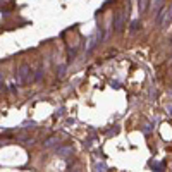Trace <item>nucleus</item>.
Returning <instances> with one entry per match:
<instances>
[{"instance_id": "1", "label": "nucleus", "mask_w": 172, "mask_h": 172, "mask_svg": "<svg viewBox=\"0 0 172 172\" xmlns=\"http://www.w3.org/2000/svg\"><path fill=\"white\" fill-rule=\"evenodd\" d=\"M29 79H33L31 78V69H29L28 64H23V66L16 71V81H17V84H24V83L29 81Z\"/></svg>"}, {"instance_id": "6", "label": "nucleus", "mask_w": 172, "mask_h": 172, "mask_svg": "<svg viewBox=\"0 0 172 172\" xmlns=\"http://www.w3.org/2000/svg\"><path fill=\"white\" fill-rule=\"evenodd\" d=\"M139 26H141V23H139L138 19H134L131 23V26H129V31H131V33H136V31L139 29Z\"/></svg>"}, {"instance_id": "7", "label": "nucleus", "mask_w": 172, "mask_h": 172, "mask_svg": "<svg viewBox=\"0 0 172 172\" xmlns=\"http://www.w3.org/2000/svg\"><path fill=\"white\" fill-rule=\"evenodd\" d=\"M152 4V2H146V0H141V2H138V9L139 12H145L146 9H148V5Z\"/></svg>"}, {"instance_id": "11", "label": "nucleus", "mask_w": 172, "mask_h": 172, "mask_svg": "<svg viewBox=\"0 0 172 172\" xmlns=\"http://www.w3.org/2000/svg\"><path fill=\"white\" fill-rule=\"evenodd\" d=\"M150 131H152V126H150V124H146V126H145V129H143V133H145V134H148Z\"/></svg>"}, {"instance_id": "10", "label": "nucleus", "mask_w": 172, "mask_h": 172, "mask_svg": "<svg viewBox=\"0 0 172 172\" xmlns=\"http://www.w3.org/2000/svg\"><path fill=\"white\" fill-rule=\"evenodd\" d=\"M76 55V48H69V60H72Z\"/></svg>"}, {"instance_id": "4", "label": "nucleus", "mask_w": 172, "mask_h": 172, "mask_svg": "<svg viewBox=\"0 0 172 172\" xmlns=\"http://www.w3.org/2000/svg\"><path fill=\"white\" fill-rule=\"evenodd\" d=\"M72 146H57V155H59V157H67V155H71L72 153Z\"/></svg>"}, {"instance_id": "5", "label": "nucleus", "mask_w": 172, "mask_h": 172, "mask_svg": "<svg viewBox=\"0 0 172 172\" xmlns=\"http://www.w3.org/2000/svg\"><path fill=\"white\" fill-rule=\"evenodd\" d=\"M59 141H60L59 136H52V138H48L45 143H43V145H45V148H52V146H57V145H59Z\"/></svg>"}, {"instance_id": "9", "label": "nucleus", "mask_w": 172, "mask_h": 172, "mask_svg": "<svg viewBox=\"0 0 172 172\" xmlns=\"http://www.w3.org/2000/svg\"><path fill=\"white\" fill-rule=\"evenodd\" d=\"M57 71H59V72H57V74H59V78H62L64 72H66V66H59V69H57Z\"/></svg>"}, {"instance_id": "2", "label": "nucleus", "mask_w": 172, "mask_h": 172, "mask_svg": "<svg viewBox=\"0 0 172 172\" xmlns=\"http://www.w3.org/2000/svg\"><path fill=\"white\" fill-rule=\"evenodd\" d=\"M126 11H119L115 14V17H114V29L115 31H122L124 28V23H126Z\"/></svg>"}, {"instance_id": "8", "label": "nucleus", "mask_w": 172, "mask_h": 172, "mask_svg": "<svg viewBox=\"0 0 172 172\" xmlns=\"http://www.w3.org/2000/svg\"><path fill=\"white\" fill-rule=\"evenodd\" d=\"M41 76H43V69L40 67V69H38V71H36V74L33 76V79H34V81H38V79L41 78Z\"/></svg>"}, {"instance_id": "12", "label": "nucleus", "mask_w": 172, "mask_h": 172, "mask_svg": "<svg viewBox=\"0 0 172 172\" xmlns=\"http://www.w3.org/2000/svg\"><path fill=\"white\" fill-rule=\"evenodd\" d=\"M97 169H98V172H103L105 165H103V164H98V165H97Z\"/></svg>"}, {"instance_id": "13", "label": "nucleus", "mask_w": 172, "mask_h": 172, "mask_svg": "<svg viewBox=\"0 0 172 172\" xmlns=\"http://www.w3.org/2000/svg\"><path fill=\"white\" fill-rule=\"evenodd\" d=\"M169 114L172 115V105H169Z\"/></svg>"}, {"instance_id": "3", "label": "nucleus", "mask_w": 172, "mask_h": 172, "mask_svg": "<svg viewBox=\"0 0 172 172\" xmlns=\"http://www.w3.org/2000/svg\"><path fill=\"white\" fill-rule=\"evenodd\" d=\"M100 40H102V29H98V31H97V34H95V36L91 38L90 41H88V47H86V53H90L91 50H93L95 47H97V43H98Z\"/></svg>"}]
</instances>
